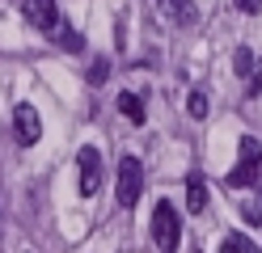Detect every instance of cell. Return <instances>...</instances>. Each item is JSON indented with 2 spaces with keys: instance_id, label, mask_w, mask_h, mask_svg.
Wrapping results in <instances>:
<instances>
[{
  "instance_id": "5",
  "label": "cell",
  "mask_w": 262,
  "mask_h": 253,
  "mask_svg": "<svg viewBox=\"0 0 262 253\" xmlns=\"http://www.w3.org/2000/svg\"><path fill=\"white\" fill-rule=\"evenodd\" d=\"M76 169H80V194L93 198L97 186H102V156H97V148H80L76 152Z\"/></svg>"
},
{
  "instance_id": "9",
  "label": "cell",
  "mask_w": 262,
  "mask_h": 253,
  "mask_svg": "<svg viewBox=\"0 0 262 253\" xmlns=\"http://www.w3.org/2000/svg\"><path fill=\"white\" fill-rule=\"evenodd\" d=\"M119 110H123V118H131L136 127L148 118V110H144V97H136V93H119Z\"/></svg>"
},
{
  "instance_id": "12",
  "label": "cell",
  "mask_w": 262,
  "mask_h": 253,
  "mask_svg": "<svg viewBox=\"0 0 262 253\" xmlns=\"http://www.w3.org/2000/svg\"><path fill=\"white\" fill-rule=\"evenodd\" d=\"M233 67H237V76H245V80H254V67H258V63H254V55H250V51L241 47L237 55H233Z\"/></svg>"
},
{
  "instance_id": "11",
  "label": "cell",
  "mask_w": 262,
  "mask_h": 253,
  "mask_svg": "<svg viewBox=\"0 0 262 253\" xmlns=\"http://www.w3.org/2000/svg\"><path fill=\"white\" fill-rule=\"evenodd\" d=\"M207 106H211V101H207L203 89H194V93L186 97V114H190V118H207Z\"/></svg>"
},
{
  "instance_id": "13",
  "label": "cell",
  "mask_w": 262,
  "mask_h": 253,
  "mask_svg": "<svg viewBox=\"0 0 262 253\" xmlns=\"http://www.w3.org/2000/svg\"><path fill=\"white\" fill-rule=\"evenodd\" d=\"M59 47H63V51H85V38H80V34H76L72 26H63V34H59Z\"/></svg>"
},
{
  "instance_id": "4",
  "label": "cell",
  "mask_w": 262,
  "mask_h": 253,
  "mask_svg": "<svg viewBox=\"0 0 262 253\" xmlns=\"http://www.w3.org/2000/svg\"><path fill=\"white\" fill-rule=\"evenodd\" d=\"M13 131H17V144H21V148L38 144V135H42V118H38V110L30 106V101H17V106H13Z\"/></svg>"
},
{
  "instance_id": "6",
  "label": "cell",
  "mask_w": 262,
  "mask_h": 253,
  "mask_svg": "<svg viewBox=\"0 0 262 253\" xmlns=\"http://www.w3.org/2000/svg\"><path fill=\"white\" fill-rule=\"evenodd\" d=\"M26 17H30L38 30H55V26H59V9H55V0H26Z\"/></svg>"
},
{
  "instance_id": "16",
  "label": "cell",
  "mask_w": 262,
  "mask_h": 253,
  "mask_svg": "<svg viewBox=\"0 0 262 253\" xmlns=\"http://www.w3.org/2000/svg\"><path fill=\"white\" fill-rule=\"evenodd\" d=\"M224 253H241V245H237V236H228V241H224Z\"/></svg>"
},
{
  "instance_id": "15",
  "label": "cell",
  "mask_w": 262,
  "mask_h": 253,
  "mask_svg": "<svg viewBox=\"0 0 262 253\" xmlns=\"http://www.w3.org/2000/svg\"><path fill=\"white\" fill-rule=\"evenodd\" d=\"M233 5H237L241 13H258V9H262V0H233Z\"/></svg>"
},
{
  "instance_id": "10",
  "label": "cell",
  "mask_w": 262,
  "mask_h": 253,
  "mask_svg": "<svg viewBox=\"0 0 262 253\" xmlns=\"http://www.w3.org/2000/svg\"><path fill=\"white\" fill-rule=\"evenodd\" d=\"M241 219L245 224H262V190H254L250 198L241 202Z\"/></svg>"
},
{
  "instance_id": "14",
  "label": "cell",
  "mask_w": 262,
  "mask_h": 253,
  "mask_svg": "<svg viewBox=\"0 0 262 253\" xmlns=\"http://www.w3.org/2000/svg\"><path fill=\"white\" fill-rule=\"evenodd\" d=\"M106 76H110V63H102V59H97V63L89 67V84H102Z\"/></svg>"
},
{
  "instance_id": "3",
  "label": "cell",
  "mask_w": 262,
  "mask_h": 253,
  "mask_svg": "<svg viewBox=\"0 0 262 253\" xmlns=\"http://www.w3.org/2000/svg\"><path fill=\"white\" fill-rule=\"evenodd\" d=\"M144 190V173H140V160L136 156H123L119 160V207H136Z\"/></svg>"
},
{
  "instance_id": "7",
  "label": "cell",
  "mask_w": 262,
  "mask_h": 253,
  "mask_svg": "<svg viewBox=\"0 0 262 253\" xmlns=\"http://www.w3.org/2000/svg\"><path fill=\"white\" fill-rule=\"evenodd\" d=\"M157 9L165 13L173 26H194V17H199V9H194L190 0H157Z\"/></svg>"
},
{
  "instance_id": "8",
  "label": "cell",
  "mask_w": 262,
  "mask_h": 253,
  "mask_svg": "<svg viewBox=\"0 0 262 253\" xmlns=\"http://www.w3.org/2000/svg\"><path fill=\"white\" fill-rule=\"evenodd\" d=\"M186 211H207V181H203V173H190V181H186Z\"/></svg>"
},
{
  "instance_id": "2",
  "label": "cell",
  "mask_w": 262,
  "mask_h": 253,
  "mask_svg": "<svg viewBox=\"0 0 262 253\" xmlns=\"http://www.w3.org/2000/svg\"><path fill=\"white\" fill-rule=\"evenodd\" d=\"M258 177H262V148H258V140L254 135H241V160H237V169L228 173V186H258Z\"/></svg>"
},
{
  "instance_id": "1",
  "label": "cell",
  "mask_w": 262,
  "mask_h": 253,
  "mask_svg": "<svg viewBox=\"0 0 262 253\" xmlns=\"http://www.w3.org/2000/svg\"><path fill=\"white\" fill-rule=\"evenodd\" d=\"M152 241L161 253H178V245H182V219H178L173 202H157L152 207Z\"/></svg>"
}]
</instances>
